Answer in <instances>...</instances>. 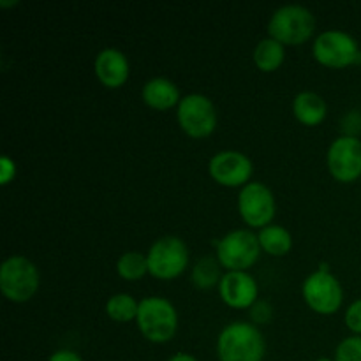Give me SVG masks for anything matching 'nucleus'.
I'll use <instances>...</instances> for the list:
<instances>
[{
	"label": "nucleus",
	"instance_id": "7",
	"mask_svg": "<svg viewBox=\"0 0 361 361\" xmlns=\"http://www.w3.org/2000/svg\"><path fill=\"white\" fill-rule=\"evenodd\" d=\"M312 55L328 69H345L361 62L358 41L344 30H324L314 39Z\"/></svg>",
	"mask_w": 361,
	"mask_h": 361
},
{
	"label": "nucleus",
	"instance_id": "26",
	"mask_svg": "<svg viewBox=\"0 0 361 361\" xmlns=\"http://www.w3.org/2000/svg\"><path fill=\"white\" fill-rule=\"evenodd\" d=\"M48 361H85V360L81 358L76 351H71V349H59V351H55L51 356H49Z\"/></svg>",
	"mask_w": 361,
	"mask_h": 361
},
{
	"label": "nucleus",
	"instance_id": "23",
	"mask_svg": "<svg viewBox=\"0 0 361 361\" xmlns=\"http://www.w3.org/2000/svg\"><path fill=\"white\" fill-rule=\"evenodd\" d=\"M344 323L353 335L361 337V298L353 302L344 314Z\"/></svg>",
	"mask_w": 361,
	"mask_h": 361
},
{
	"label": "nucleus",
	"instance_id": "20",
	"mask_svg": "<svg viewBox=\"0 0 361 361\" xmlns=\"http://www.w3.org/2000/svg\"><path fill=\"white\" fill-rule=\"evenodd\" d=\"M140 302L129 293H116L106 302V316L115 323H136Z\"/></svg>",
	"mask_w": 361,
	"mask_h": 361
},
{
	"label": "nucleus",
	"instance_id": "21",
	"mask_svg": "<svg viewBox=\"0 0 361 361\" xmlns=\"http://www.w3.org/2000/svg\"><path fill=\"white\" fill-rule=\"evenodd\" d=\"M116 274L120 279L127 282H137L148 275V259L147 254L137 250H127L116 261Z\"/></svg>",
	"mask_w": 361,
	"mask_h": 361
},
{
	"label": "nucleus",
	"instance_id": "27",
	"mask_svg": "<svg viewBox=\"0 0 361 361\" xmlns=\"http://www.w3.org/2000/svg\"><path fill=\"white\" fill-rule=\"evenodd\" d=\"M168 361H200V360H197L196 356L189 355V353H176V355H173Z\"/></svg>",
	"mask_w": 361,
	"mask_h": 361
},
{
	"label": "nucleus",
	"instance_id": "15",
	"mask_svg": "<svg viewBox=\"0 0 361 361\" xmlns=\"http://www.w3.org/2000/svg\"><path fill=\"white\" fill-rule=\"evenodd\" d=\"M141 99L148 108L155 111H168L171 108H178L182 95L180 88L168 78H152L141 88Z\"/></svg>",
	"mask_w": 361,
	"mask_h": 361
},
{
	"label": "nucleus",
	"instance_id": "8",
	"mask_svg": "<svg viewBox=\"0 0 361 361\" xmlns=\"http://www.w3.org/2000/svg\"><path fill=\"white\" fill-rule=\"evenodd\" d=\"M302 296L307 307L319 316H334L344 303L341 281L326 267H321L303 281Z\"/></svg>",
	"mask_w": 361,
	"mask_h": 361
},
{
	"label": "nucleus",
	"instance_id": "10",
	"mask_svg": "<svg viewBox=\"0 0 361 361\" xmlns=\"http://www.w3.org/2000/svg\"><path fill=\"white\" fill-rule=\"evenodd\" d=\"M238 212L242 221L252 229H263L274 224L277 203L268 185L263 182H250L238 194Z\"/></svg>",
	"mask_w": 361,
	"mask_h": 361
},
{
	"label": "nucleus",
	"instance_id": "25",
	"mask_svg": "<svg viewBox=\"0 0 361 361\" xmlns=\"http://www.w3.org/2000/svg\"><path fill=\"white\" fill-rule=\"evenodd\" d=\"M14 176H16V164H14L13 159L4 155L0 159V182H2V185H7V183H11V180H14Z\"/></svg>",
	"mask_w": 361,
	"mask_h": 361
},
{
	"label": "nucleus",
	"instance_id": "28",
	"mask_svg": "<svg viewBox=\"0 0 361 361\" xmlns=\"http://www.w3.org/2000/svg\"><path fill=\"white\" fill-rule=\"evenodd\" d=\"M18 0L16 2H7V0H0V7H13V6H18Z\"/></svg>",
	"mask_w": 361,
	"mask_h": 361
},
{
	"label": "nucleus",
	"instance_id": "29",
	"mask_svg": "<svg viewBox=\"0 0 361 361\" xmlns=\"http://www.w3.org/2000/svg\"><path fill=\"white\" fill-rule=\"evenodd\" d=\"M316 361H335V360H331V358H319V360H316Z\"/></svg>",
	"mask_w": 361,
	"mask_h": 361
},
{
	"label": "nucleus",
	"instance_id": "1",
	"mask_svg": "<svg viewBox=\"0 0 361 361\" xmlns=\"http://www.w3.org/2000/svg\"><path fill=\"white\" fill-rule=\"evenodd\" d=\"M267 341L259 328L247 321H233L217 337L219 361H263Z\"/></svg>",
	"mask_w": 361,
	"mask_h": 361
},
{
	"label": "nucleus",
	"instance_id": "3",
	"mask_svg": "<svg viewBox=\"0 0 361 361\" xmlns=\"http://www.w3.org/2000/svg\"><path fill=\"white\" fill-rule=\"evenodd\" d=\"M316 32V18L305 6L288 4L274 11L268 21V35L284 46H302Z\"/></svg>",
	"mask_w": 361,
	"mask_h": 361
},
{
	"label": "nucleus",
	"instance_id": "2",
	"mask_svg": "<svg viewBox=\"0 0 361 361\" xmlns=\"http://www.w3.org/2000/svg\"><path fill=\"white\" fill-rule=\"evenodd\" d=\"M136 326L152 344H166L178 331V312L169 300L162 296H147L140 302Z\"/></svg>",
	"mask_w": 361,
	"mask_h": 361
},
{
	"label": "nucleus",
	"instance_id": "24",
	"mask_svg": "<svg viewBox=\"0 0 361 361\" xmlns=\"http://www.w3.org/2000/svg\"><path fill=\"white\" fill-rule=\"evenodd\" d=\"M249 314H250V319H252V324H256V326L257 324H267L268 321L271 319L270 303L257 300V302L252 305V309L249 310Z\"/></svg>",
	"mask_w": 361,
	"mask_h": 361
},
{
	"label": "nucleus",
	"instance_id": "19",
	"mask_svg": "<svg viewBox=\"0 0 361 361\" xmlns=\"http://www.w3.org/2000/svg\"><path fill=\"white\" fill-rule=\"evenodd\" d=\"M222 275L224 274H222V267L217 257H201L194 263L190 281L194 288L207 291V289L219 288Z\"/></svg>",
	"mask_w": 361,
	"mask_h": 361
},
{
	"label": "nucleus",
	"instance_id": "9",
	"mask_svg": "<svg viewBox=\"0 0 361 361\" xmlns=\"http://www.w3.org/2000/svg\"><path fill=\"white\" fill-rule=\"evenodd\" d=\"M180 129L194 140H204L217 129V109L204 94H187L176 108Z\"/></svg>",
	"mask_w": 361,
	"mask_h": 361
},
{
	"label": "nucleus",
	"instance_id": "4",
	"mask_svg": "<svg viewBox=\"0 0 361 361\" xmlns=\"http://www.w3.org/2000/svg\"><path fill=\"white\" fill-rule=\"evenodd\" d=\"M41 274L25 256H9L0 267V291L13 303L30 302L39 291Z\"/></svg>",
	"mask_w": 361,
	"mask_h": 361
},
{
	"label": "nucleus",
	"instance_id": "5",
	"mask_svg": "<svg viewBox=\"0 0 361 361\" xmlns=\"http://www.w3.org/2000/svg\"><path fill=\"white\" fill-rule=\"evenodd\" d=\"M148 275L157 281H175L189 268V247L180 236L155 240L147 252Z\"/></svg>",
	"mask_w": 361,
	"mask_h": 361
},
{
	"label": "nucleus",
	"instance_id": "16",
	"mask_svg": "<svg viewBox=\"0 0 361 361\" xmlns=\"http://www.w3.org/2000/svg\"><path fill=\"white\" fill-rule=\"evenodd\" d=\"M293 115L302 126L316 127L324 122L328 115L326 101L316 92H300L293 99Z\"/></svg>",
	"mask_w": 361,
	"mask_h": 361
},
{
	"label": "nucleus",
	"instance_id": "13",
	"mask_svg": "<svg viewBox=\"0 0 361 361\" xmlns=\"http://www.w3.org/2000/svg\"><path fill=\"white\" fill-rule=\"evenodd\" d=\"M217 289L222 303L229 309L250 310L259 300V288L249 271H226Z\"/></svg>",
	"mask_w": 361,
	"mask_h": 361
},
{
	"label": "nucleus",
	"instance_id": "17",
	"mask_svg": "<svg viewBox=\"0 0 361 361\" xmlns=\"http://www.w3.org/2000/svg\"><path fill=\"white\" fill-rule=\"evenodd\" d=\"M254 66L261 71V73H275L281 69V66L286 60V46L275 41L274 37L261 39L256 44L252 53Z\"/></svg>",
	"mask_w": 361,
	"mask_h": 361
},
{
	"label": "nucleus",
	"instance_id": "22",
	"mask_svg": "<svg viewBox=\"0 0 361 361\" xmlns=\"http://www.w3.org/2000/svg\"><path fill=\"white\" fill-rule=\"evenodd\" d=\"M335 361H361V337L351 335L335 349Z\"/></svg>",
	"mask_w": 361,
	"mask_h": 361
},
{
	"label": "nucleus",
	"instance_id": "14",
	"mask_svg": "<svg viewBox=\"0 0 361 361\" xmlns=\"http://www.w3.org/2000/svg\"><path fill=\"white\" fill-rule=\"evenodd\" d=\"M94 74L106 88H122L130 76V63L126 53L116 48H106L94 60Z\"/></svg>",
	"mask_w": 361,
	"mask_h": 361
},
{
	"label": "nucleus",
	"instance_id": "18",
	"mask_svg": "<svg viewBox=\"0 0 361 361\" xmlns=\"http://www.w3.org/2000/svg\"><path fill=\"white\" fill-rule=\"evenodd\" d=\"M257 240L263 252L274 257H284L291 252L293 249V236L284 226L270 224L267 228L259 229Z\"/></svg>",
	"mask_w": 361,
	"mask_h": 361
},
{
	"label": "nucleus",
	"instance_id": "6",
	"mask_svg": "<svg viewBox=\"0 0 361 361\" xmlns=\"http://www.w3.org/2000/svg\"><path fill=\"white\" fill-rule=\"evenodd\" d=\"M217 259L226 271H249L261 256L257 235L250 229H235L215 242Z\"/></svg>",
	"mask_w": 361,
	"mask_h": 361
},
{
	"label": "nucleus",
	"instance_id": "12",
	"mask_svg": "<svg viewBox=\"0 0 361 361\" xmlns=\"http://www.w3.org/2000/svg\"><path fill=\"white\" fill-rule=\"evenodd\" d=\"M330 175L341 183H353L361 176V141L355 136H338L326 154Z\"/></svg>",
	"mask_w": 361,
	"mask_h": 361
},
{
	"label": "nucleus",
	"instance_id": "11",
	"mask_svg": "<svg viewBox=\"0 0 361 361\" xmlns=\"http://www.w3.org/2000/svg\"><path fill=\"white\" fill-rule=\"evenodd\" d=\"M208 173L215 183L228 189H243L252 182L254 164L238 150H221L208 162Z\"/></svg>",
	"mask_w": 361,
	"mask_h": 361
}]
</instances>
